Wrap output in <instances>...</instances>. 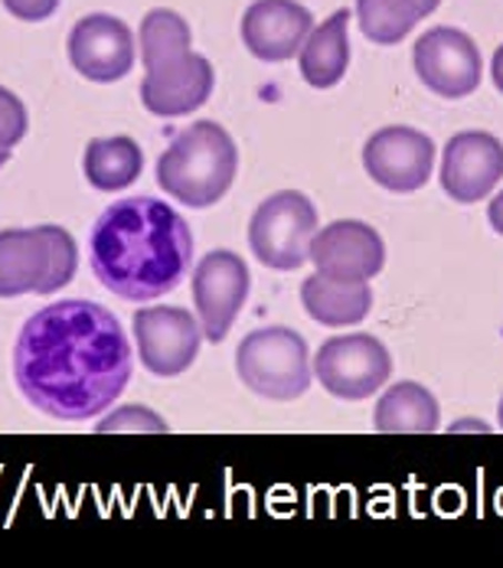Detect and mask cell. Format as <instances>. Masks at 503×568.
<instances>
[{"mask_svg": "<svg viewBox=\"0 0 503 568\" xmlns=\"http://www.w3.org/2000/svg\"><path fill=\"white\" fill-rule=\"evenodd\" d=\"M487 220H491V226L497 235H503V190L491 200V206H487Z\"/></svg>", "mask_w": 503, "mask_h": 568, "instance_id": "484cf974", "label": "cell"}, {"mask_svg": "<svg viewBox=\"0 0 503 568\" xmlns=\"http://www.w3.org/2000/svg\"><path fill=\"white\" fill-rule=\"evenodd\" d=\"M239 379L262 398L294 402L311 389L308 343L291 327H259L245 334L235 349Z\"/></svg>", "mask_w": 503, "mask_h": 568, "instance_id": "5b68a950", "label": "cell"}, {"mask_svg": "<svg viewBox=\"0 0 503 568\" xmlns=\"http://www.w3.org/2000/svg\"><path fill=\"white\" fill-rule=\"evenodd\" d=\"M134 353L118 317L95 301H57L37 311L13 346L23 398L59 422L102 415L124 393Z\"/></svg>", "mask_w": 503, "mask_h": 568, "instance_id": "6da1fadb", "label": "cell"}, {"mask_svg": "<svg viewBox=\"0 0 503 568\" xmlns=\"http://www.w3.org/2000/svg\"><path fill=\"white\" fill-rule=\"evenodd\" d=\"M318 232V210L298 190L272 193L249 220L252 255L272 272H298L311 258V239Z\"/></svg>", "mask_w": 503, "mask_h": 568, "instance_id": "8992f818", "label": "cell"}, {"mask_svg": "<svg viewBox=\"0 0 503 568\" xmlns=\"http://www.w3.org/2000/svg\"><path fill=\"white\" fill-rule=\"evenodd\" d=\"M501 428H503V398H501Z\"/></svg>", "mask_w": 503, "mask_h": 568, "instance_id": "f546056e", "label": "cell"}, {"mask_svg": "<svg viewBox=\"0 0 503 568\" xmlns=\"http://www.w3.org/2000/svg\"><path fill=\"white\" fill-rule=\"evenodd\" d=\"M301 304L311 314V321L324 327H350L370 314L373 291L370 282H334L318 272L301 284Z\"/></svg>", "mask_w": 503, "mask_h": 568, "instance_id": "ac0fdd59", "label": "cell"}, {"mask_svg": "<svg viewBox=\"0 0 503 568\" xmlns=\"http://www.w3.org/2000/svg\"><path fill=\"white\" fill-rule=\"evenodd\" d=\"M134 37L112 13H89L69 33V62L82 79L118 82L134 65Z\"/></svg>", "mask_w": 503, "mask_h": 568, "instance_id": "5bb4252c", "label": "cell"}, {"mask_svg": "<svg viewBox=\"0 0 503 568\" xmlns=\"http://www.w3.org/2000/svg\"><path fill=\"white\" fill-rule=\"evenodd\" d=\"M190 27L180 13L173 10H151L144 20H141V33H138V43H141V59L144 65H154L161 59L177 57V53H187L190 50Z\"/></svg>", "mask_w": 503, "mask_h": 568, "instance_id": "7402d4cb", "label": "cell"}, {"mask_svg": "<svg viewBox=\"0 0 503 568\" xmlns=\"http://www.w3.org/2000/svg\"><path fill=\"white\" fill-rule=\"evenodd\" d=\"M82 171L95 190L114 193V190L131 186L141 176L144 154L134 138H124V134L121 138H95L85 144Z\"/></svg>", "mask_w": 503, "mask_h": 568, "instance_id": "ffe728a7", "label": "cell"}, {"mask_svg": "<svg viewBox=\"0 0 503 568\" xmlns=\"http://www.w3.org/2000/svg\"><path fill=\"white\" fill-rule=\"evenodd\" d=\"M79 245L62 226L0 232V297L53 294L76 278Z\"/></svg>", "mask_w": 503, "mask_h": 568, "instance_id": "277c9868", "label": "cell"}, {"mask_svg": "<svg viewBox=\"0 0 503 568\" xmlns=\"http://www.w3.org/2000/svg\"><path fill=\"white\" fill-rule=\"evenodd\" d=\"M439 398L422 383H395L390 386L373 412V428L383 435H432L439 432Z\"/></svg>", "mask_w": 503, "mask_h": 568, "instance_id": "d6986e66", "label": "cell"}, {"mask_svg": "<svg viewBox=\"0 0 503 568\" xmlns=\"http://www.w3.org/2000/svg\"><path fill=\"white\" fill-rule=\"evenodd\" d=\"M314 30V17L298 0H255L242 13V43L262 62L298 57Z\"/></svg>", "mask_w": 503, "mask_h": 568, "instance_id": "2e32d148", "label": "cell"}, {"mask_svg": "<svg viewBox=\"0 0 503 568\" xmlns=\"http://www.w3.org/2000/svg\"><path fill=\"white\" fill-rule=\"evenodd\" d=\"M356 20L370 43L395 47L419 27L422 13L412 0H356Z\"/></svg>", "mask_w": 503, "mask_h": 568, "instance_id": "44dd1931", "label": "cell"}, {"mask_svg": "<svg viewBox=\"0 0 503 568\" xmlns=\"http://www.w3.org/2000/svg\"><path fill=\"white\" fill-rule=\"evenodd\" d=\"M350 65V10H336L324 23H314L298 53V69L311 89H334Z\"/></svg>", "mask_w": 503, "mask_h": 568, "instance_id": "e0dca14e", "label": "cell"}, {"mask_svg": "<svg viewBox=\"0 0 503 568\" xmlns=\"http://www.w3.org/2000/svg\"><path fill=\"white\" fill-rule=\"evenodd\" d=\"M412 3L419 7V13H422V17H429V13H435V10H439V3H442V0H412Z\"/></svg>", "mask_w": 503, "mask_h": 568, "instance_id": "83f0119b", "label": "cell"}, {"mask_svg": "<svg viewBox=\"0 0 503 568\" xmlns=\"http://www.w3.org/2000/svg\"><path fill=\"white\" fill-rule=\"evenodd\" d=\"M308 262L334 282H373L386 265V245L373 226L336 220L314 232Z\"/></svg>", "mask_w": 503, "mask_h": 568, "instance_id": "7c38bea8", "label": "cell"}, {"mask_svg": "<svg viewBox=\"0 0 503 568\" xmlns=\"http://www.w3.org/2000/svg\"><path fill=\"white\" fill-rule=\"evenodd\" d=\"M249 287H252L249 265L235 252L217 248L200 258V265L193 272V304H197L200 327H203L207 341H225V334L232 331V324L249 297Z\"/></svg>", "mask_w": 503, "mask_h": 568, "instance_id": "8fae6325", "label": "cell"}, {"mask_svg": "<svg viewBox=\"0 0 503 568\" xmlns=\"http://www.w3.org/2000/svg\"><path fill=\"white\" fill-rule=\"evenodd\" d=\"M412 62L422 85L442 99L471 95L484 75V59L477 53L474 40L454 27H435L422 33L412 50Z\"/></svg>", "mask_w": 503, "mask_h": 568, "instance_id": "ba28073f", "label": "cell"}, {"mask_svg": "<svg viewBox=\"0 0 503 568\" xmlns=\"http://www.w3.org/2000/svg\"><path fill=\"white\" fill-rule=\"evenodd\" d=\"M7 161H10V151H3V148H0V168H3Z\"/></svg>", "mask_w": 503, "mask_h": 568, "instance_id": "f1b7e54d", "label": "cell"}, {"mask_svg": "<svg viewBox=\"0 0 503 568\" xmlns=\"http://www.w3.org/2000/svg\"><path fill=\"white\" fill-rule=\"evenodd\" d=\"M99 432L102 435H112V432H141V435L158 432L161 435V432H168V425L161 422L158 412H151L144 405H121V408H114L109 418L99 422Z\"/></svg>", "mask_w": 503, "mask_h": 568, "instance_id": "603a6c76", "label": "cell"}, {"mask_svg": "<svg viewBox=\"0 0 503 568\" xmlns=\"http://www.w3.org/2000/svg\"><path fill=\"white\" fill-rule=\"evenodd\" d=\"M27 124H30V121H27L23 102H20L10 89L0 85V148L10 151L13 144H20L23 134H27Z\"/></svg>", "mask_w": 503, "mask_h": 568, "instance_id": "cb8c5ba5", "label": "cell"}, {"mask_svg": "<svg viewBox=\"0 0 503 568\" xmlns=\"http://www.w3.org/2000/svg\"><path fill=\"white\" fill-rule=\"evenodd\" d=\"M239 171V151L229 131L217 121L183 128L158 161V183L190 210L217 206Z\"/></svg>", "mask_w": 503, "mask_h": 568, "instance_id": "3957f363", "label": "cell"}, {"mask_svg": "<svg viewBox=\"0 0 503 568\" xmlns=\"http://www.w3.org/2000/svg\"><path fill=\"white\" fill-rule=\"evenodd\" d=\"M134 341H138V356L154 376H180L187 373L203 343V327L200 321L183 311V307H144L134 314Z\"/></svg>", "mask_w": 503, "mask_h": 568, "instance_id": "9c48e42d", "label": "cell"}, {"mask_svg": "<svg viewBox=\"0 0 503 568\" xmlns=\"http://www.w3.org/2000/svg\"><path fill=\"white\" fill-rule=\"evenodd\" d=\"M503 180V144L487 131H461L442 154V190L454 203H481Z\"/></svg>", "mask_w": 503, "mask_h": 568, "instance_id": "9a60e30c", "label": "cell"}, {"mask_svg": "<svg viewBox=\"0 0 503 568\" xmlns=\"http://www.w3.org/2000/svg\"><path fill=\"white\" fill-rule=\"evenodd\" d=\"M363 168L390 193H415L435 171V141L425 131L392 124L376 131L363 148Z\"/></svg>", "mask_w": 503, "mask_h": 568, "instance_id": "30bf717a", "label": "cell"}, {"mask_svg": "<svg viewBox=\"0 0 503 568\" xmlns=\"http://www.w3.org/2000/svg\"><path fill=\"white\" fill-rule=\"evenodd\" d=\"M92 272L124 301H154L183 282L193 262V232L187 220L154 196L112 203L89 239Z\"/></svg>", "mask_w": 503, "mask_h": 568, "instance_id": "7a4b0ae2", "label": "cell"}, {"mask_svg": "<svg viewBox=\"0 0 503 568\" xmlns=\"http://www.w3.org/2000/svg\"><path fill=\"white\" fill-rule=\"evenodd\" d=\"M3 7H7V13H13L23 23H40L57 13L59 0H3Z\"/></svg>", "mask_w": 503, "mask_h": 568, "instance_id": "d4e9b609", "label": "cell"}, {"mask_svg": "<svg viewBox=\"0 0 503 568\" xmlns=\"http://www.w3.org/2000/svg\"><path fill=\"white\" fill-rule=\"evenodd\" d=\"M314 376L331 396L360 402L390 383L392 356L383 341H376L373 334H346L318 349Z\"/></svg>", "mask_w": 503, "mask_h": 568, "instance_id": "52a82bcc", "label": "cell"}, {"mask_svg": "<svg viewBox=\"0 0 503 568\" xmlns=\"http://www.w3.org/2000/svg\"><path fill=\"white\" fill-rule=\"evenodd\" d=\"M213 62L193 50L144 65L141 79V102L158 118H180L197 112L213 95Z\"/></svg>", "mask_w": 503, "mask_h": 568, "instance_id": "4fadbf2b", "label": "cell"}, {"mask_svg": "<svg viewBox=\"0 0 503 568\" xmlns=\"http://www.w3.org/2000/svg\"><path fill=\"white\" fill-rule=\"evenodd\" d=\"M491 79H494V85H497V92L503 95V43L497 47V53L491 59Z\"/></svg>", "mask_w": 503, "mask_h": 568, "instance_id": "4316f807", "label": "cell"}]
</instances>
